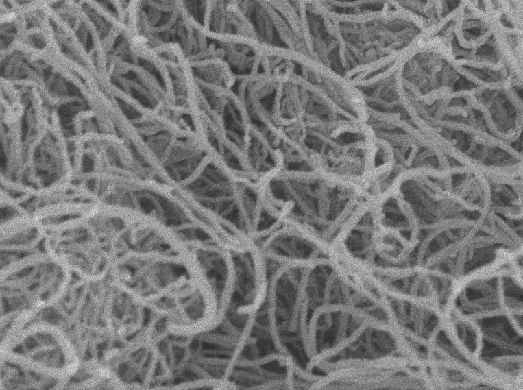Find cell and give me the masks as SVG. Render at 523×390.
<instances>
[{"label": "cell", "instance_id": "6da1fadb", "mask_svg": "<svg viewBox=\"0 0 523 390\" xmlns=\"http://www.w3.org/2000/svg\"><path fill=\"white\" fill-rule=\"evenodd\" d=\"M110 276L157 315L169 332L192 337L218 324L214 297L186 251L127 252L113 262Z\"/></svg>", "mask_w": 523, "mask_h": 390}, {"label": "cell", "instance_id": "9c48e42d", "mask_svg": "<svg viewBox=\"0 0 523 390\" xmlns=\"http://www.w3.org/2000/svg\"><path fill=\"white\" fill-rule=\"evenodd\" d=\"M208 284L216 303L219 323L228 306L233 289V268L229 252L219 245L185 247Z\"/></svg>", "mask_w": 523, "mask_h": 390}, {"label": "cell", "instance_id": "3957f363", "mask_svg": "<svg viewBox=\"0 0 523 390\" xmlns=\"http://www.w3.org/2000/svg\"><path fill=\"white\" fill-rule=\"evenodd\" d=\"M0 358L6 359L59 380L62 389L79 369L81 358L69 337L59 327L34 320L5 344Z\"/></svg>", "mask_w": 523, "mask_h": 390}, {"label": "cell", "instance_id": "277c9868", "mask_svg": "<svg viewBox=\"0 0 523 390\" xmlns=\"http://www.w3.org/2000/svg\"><path fill=\"white\" fill-rule=\"evenodd\" d=\"M44 247L73 274L88 282L106 278L114 260L112 247L97 236L86 220L47 236Z\"/></svg>", "mask_w": 523, "mask_h": 390}, {"label": "cell", "instance_id": "7c38bea8", "mask_svg": "<svg viewBox=\"0 0 523 390\" xmlns=\"http://www.w3.org/2000/svg\"><path fill=\"white\" fill-rule=\"evenodd\" d=\"M64 389H120L113 371L95 359L81 360L78 370L66 381Z\"/></svg>", "mask_w": 523, "mask_h": 390}, {"label": "cell", "instance_id": "52a82bcc", "mask_svg": "<svg viewBox=\"0 0 523 390\" xmlns=\"http://www.w3.org/2000/svg\"><path fill=\"white\" fill-rule=\"evenodd\" d=\"M262 254L280 265L309 263L332 256V249L308 231L289 223L262 240Z\"/></svg>", "mask_w": 523, "mask_h": 390}, {"label": "cell", "instance_id": "8992f818", "mask_svg": "<svg viewBox=\"0 0 523 390\" xmlns=\"http://www.w3.org/2000/svg\"><path fill=\"white\" fill-rule=\"evenodd\" d=\"M105 280L102 326L114 337L130 342L145 332L154 313L115 283L109 274Z\"/></svg>", "mask_w": 523, "mask_h": 390}, {"label": "cell", "instance_id": "8fae6325", "mask_svg": "<svg viewBox=\"0 0 523 390\" xmlns=\"http://www.w3.org/2000/svg\"><path fill=\"white\" fill-rule=\"evenodd\" d=\"M0 389H62L59 380L45 376L6 359L0 358Z\"/></svg>", "mask_w": 523, "mask_h": 390}, {"label": "cell", "instance_id": "5b68a950", "mask_svg": "<svg viewBox=\"0 0 523 390\" xmlns=\"http://www.w3.org/2000/svg\"><path fill=\"white\" fill-rule=\"evenodd\" d=\"M17 202L47 236L84 221L100 206L93 194L72 182L46 191L29 190Z\"/></svg>", "mask_w": 523, "mask_h": 390}, {"label": "cell", "instance_id": "ba28073f", "mask_svg": "<svg viewBox=\"0 0 523 390\" xmlns=\"http://www.w3.org/2000/svg\"><path fill=\"white\" fill-rule=\"evenodd\" d=\"M0 195L1 252L23 253L43 247L47 236L31 212L3 193Z\"/></svg>", "mask_w": 523, "mask_h": 390}, {"label": "cell", "instance_id": "30bf717a", "mask_svg": "<svg viewBox=\"0 0 523 390\" xmlns=\"http://www.w3.org/2000/svg\"><path fill=\"white\" fill-rule=\"evenodd\" d=\"M185 188L198 201L232 197L234 195L228 175L221 168L210 163L202 168L199 173L190 180Z\"/></svg>", "mask_w": 523, "mask_h": 390}, {"label": "cell", "instance_id": "7a4b0ae2", "mask_svg": "<svg viewBox=\"0 0 523 390\" xmlns=\"http://www.w3.org/2000/svg\"><path fill=\"white\" fill-rule=\"evenodd\" d=\"M72 272L45 247L23 253H1V315L14 311L37 315L65 293Z\"/></svg>", "mask_w": 523, "mask_h": 390}]
</instances>
